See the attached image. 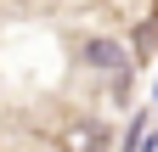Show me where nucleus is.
<instances>
[{"instance_id": "obj_1", "label": "nucleus", "mask_w": 158, "mask_h": 152, "mask_svg": "<svg viewBox=\"0 0 158 152\" xmlns=\"http://www.w3.org/2000/svg\"><path fill=\"white\" fill-rule=\"evenodd\" d=\"M85 62H90L96 73H107L113 90L130 85V56H124V45H118V40H102V34H96V40H85Z\"/></svg>"}, {"instance_id": "obj_2", "label": "nucleus", "mask_w": 158, "mask_h": 152, "mask_svg": "<svg viewBox=\"0 0 158 152\" xmlns=\"http://www.w3.org/2000/svg\"><path fill=\"white\" fill-rule=\"evenodd\" d=\"M56 152H107V130L96 118H62V130H56Z\"/></svg>"}]
</instances>
